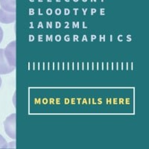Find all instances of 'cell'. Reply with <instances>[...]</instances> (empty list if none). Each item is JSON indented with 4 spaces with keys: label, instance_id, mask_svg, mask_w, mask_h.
I'll return each mask as SVG.
<instances>
[{
    "label": "cell",
    "instance_id": "obj_1",
    "mask_svg": "<svg viewBox=\"0 0 149 149\" xmlns=\"http://www.w3.org/2000/svg\"><path fill=\"white\" fill-rule=\"evenodd\" d=\"M5 133L11 139H16V114L9 116L4 122Z\"/></svg>",
    "mask_w": 149,
    "mask_h": 149
},
{
    "label": "cell",
    "instance_id": "obj_5",
    "mask_svg": "<svg viewBox=\"0 0 149 149\" xmlns=\"http://www.w3.org/2000/svg\"><path fill=\"white\" fill-rule=\"evenodd\" d=\"M0 5L4 10L16 13V0H0Z\"/></svg>",
    "mask_w": 149,
    "mask_h": 149
},
{
    "label": "cell",
    "instance_id": "obj_2",
    "mask_svg": "<svg viewBox=\"0 0 149 149\" xmlns=\"http://www.w3.org/2000/svg\"><path fill=\"white\" fill-rule=\"evenodd\" d=\"M4 53L9 65L11 67L16 68V41L10 42L5 49H4Z\"/></svg>",
    "mask_w": 149,
    "mask_h": 149
},
{
    "label": "cell",
    "instance_id": "obj_6",
    "mask_svg": "<svg viewBox=\"0 0 149 149\" xmlns=\"http://www.w3.org/2000/svg\"><path fill=\"white\" fill-rule=\"evenodd\" d=\"M8 148L7 142L5 138L0 134V148Z\"/></svg>",
    "mask_w": 149,
    "mask_h": 149
},
{
    "label": "cell",
    "instance_id": "obj_4",
    "mask_svg": "<svg viewBox=\"0 0 149 149\" xmlns=\"http://www.w3.org/2000/svg\"><path fill=\"white\" fill-rule=\"evenodd\" d=\"M16 19V13L7 11L2 8H0V22L2 23H12Z\"/></svg>",
    "mask_w": 149,
    "mask_h": 149
},
{
    "label": "cell",
    "instance_id": "obj_8",
    "mask_svg": "<svg viewBox=\"0 0 149 149\" xmlns=\"http://www.w3.org/2000/svg\"><path fill=\"white\" fill-rule=\"evenodd\" d=\"M1 85H2V78L0 77V87H1Z\"/></svg>",
    "mask_w": 149,
    "mask_h": 149
},
{
    "label": "cell",
    "instance_id": "obj_3",
    "mask_svg": "<svg viewBox=\"0 0 149 149\" xmlns=\"http://www.w3.org/2000/svg\"><path fill=\"white\" fill-rule=\"evenodd\" d=\"M15 70L9 65L7 59L5 58L4 49H0V74H10Z\"/></svg>",
    "mask_w": 149,
    "mask_h": 149
},
{
    "label": "cell",
    "instance_id": "obj_7",
    "mask_svg": "<svg viewBox=\"0 0 149 149\" xmlns=\"http://www.w3.org/2000/svg\"><path fill=\"white\" fill-rule=\"evenodd\" d=\"M2 39H3V31L2 28L0 27V43L2 42Z\"/></svg>",
    "mask_w": 149,
    "mask_h": 149
}]
</instances>
